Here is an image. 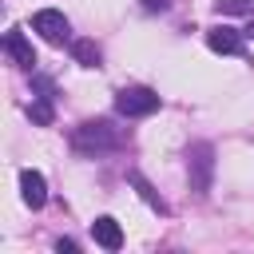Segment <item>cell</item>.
<instances>
[{"mask_svg":"<svg viewBox=\"0 0 254 254\" xmlns=\"http://www.w3.org/2000/svg\"><path fill=\"white\" fill-rule=\"evenodd\" d=\"M119 147H127V139L107 119H83L71 131V151H79V155H103V151H119Z\"/></svg>","mask_w":254,"mask_h":254,"instance_id":"cell-1","label":"cell"},{"mask_svg":"<svg viewBox=\"0 0 254 254\" xmlns=\"http://www.w3.org/2000/svg\"><path fill=\"white\" fill-rule=\"evenodd\" d=\"M187 179H190L194 198L210 194V183H214V147L206 139H198V143L187 147Z\"/></svg>","mask_w":254,"mask_h":254,"instance_id":"cell-2","label":"cell"},{"mask_svg":"<svg viewBox=\"0 0 254 254\" xmlns=\"http://www.w3.org/2000/svg\"><path fill=\"white\" fill-rule=\"evenodd\" d=\"M127 183L139 190V198H143V202H147L155 214H171V202H167V198H163V194H159V190H155V187L143 179V171H127Z\"/></svg>","mask_w":254,"mask_h":254,"instance_id":"cell-9","label":"cell"},{"mask_svg":"<svg viewBox=\"0 0 254 254\" xmlns=\"http://www.w3.org/2000/svg\"><path fill=\"white\" fill-rule=\"evenodd\" d=\"M206 48L218 52V56H242V36L234 28H226V24H218V28L206 32Z\"/></svg>","mask_w":254,"mask_h":254,"instance_id":"cell-7","label":"cell"},{"mask_svg":"<svg viewBox=\"0 0 254 254\" xmlns=\"http://www.w3.org/2000/svg\"><path fill=\"white\" fill-rule=\"evenodd\" d=\"M71 56H75L79 67H99V60H103L95 40H71Z\"/></svg>","mask_w":254,"mask_h":254,"instance_id":"cell-11","label":"cell"},{"mask_svg":"<svg viewBox=\"0 0 254 254\" xmlns=\"http://www.w3.org/2000/svg\"><path fill=\"white\" fill-rule=\"evenodd\" d=\"M56 250H60V254H71V250H79V242H75V238H60Z\"/></svg>","mask_w":254,"mask_h":254,"instance_id":"cell-13","label":"cell"},{"mask_svg":"<svg viewBox=\"0 0 254 254\" xmlns=\"http://www.w3.org/2000/svg\"><path fill=\"white\" fill-rule=\"evenodd\" d=\"M214 12L218 16H250L254 0H214Z\"/></svg>","mask_w":254,"mask_h":254,"instance_id":"cell-12","label":"cell"},{"mask_svg":"<svg viewBox=\"0 0 254 254\" xmlns=\"http://www.w3.org/2000/svg\"><path fill=\"white\" fill-rule=\"evenodd\" d=\"M4 52L12 56V64H16V67L36 71V52H32V44L24 40V32H20V28H8V32H4Z\"/></svg>","mask_w":254,"mask_h":254,"instance_id":"cell-5","label":"cell"},{"mask_svg":"<svg viewBox=\"0 0 254 254\" xmlns=\"http://www.w3.org/2000/svg\"><path fill=\"white\" fill-rule=\"evenodd\" d=\"M143 8H147V12H167L171 0H143Z\"/></svg>","mask_w":254,"mask_h":254,"instance_id":"cell-14","label":"cell"},{"mask_svg":"<svg viewBox=\"0 0 254 254\" xmlns=\"http://www.w3.org/2000/svg\"><path fill=\"white\" fill-rule=\"evenodd\" d=\"M20 198H24L32 210H40V206L48 202V179H44L40 171L24 167V171H20Z\"/></svg>","mask_w":254,"mask_h":254,"instance_id":"cell-6","label":"cell"},{"mask_svg":"<svg viewBox=\"0 0 254 254\" xmlns=\"http://www.w3.org/2000/svg\"><path fill=\"white\" fill-rule=\"evenodd\" d=\"M91 238H95V246H103V250H119V246H123V226H119L111 214H99V218L91 222Z\"/></svg>","mask_w":254,"mask_h":254,"instance_id":"cell-8","label":"cell"},{"mask_svg":"<svg viewBox=\"0 0 254 254\" xmlns=\"http://www.w3.org/2000/svg\"><path fill=\"white\" fill-rule=\"evenodd\" d=\"M159 91L155 87H143V83H131V87H119L115 91V111L123 119H143V115H155L159 111Z\"/></svg>","mask_w":254,"mask_h":254,"instance_id":"cell-3","label":"cell"},{"mask_svg":"<svg viewBox=\"0 0 254 254\" xmlns=\"http://www.w3.org/2000/svg\"><path fill=\"white\" fill-rule=\"evenodd\" d=\"M28 115H32L36 127H52V123H56V95H40V91H32Z\"/></svg>","mask_w":254,"mask_h":254,"instance_id":"cell-10","label":"cell"},{"mask_svg":"<svg viewBox=\"0 0 254 254\" xmlns=\"http://www.w3.org/2000/svg\"><path fill=\"white\" fill-rule=\"evenodd\" d=\"M32 32H40L48 44H67V40H71V24H67V16L56 12V8H40V12L32 16Z\"/></svg>","mask_w":254,"mask_h":254,"instance_id":"cell-4","label":"cell"}]
</instances>
